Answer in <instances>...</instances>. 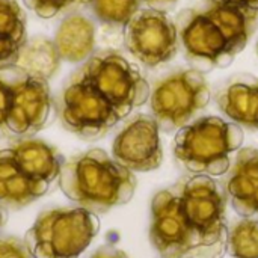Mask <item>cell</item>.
<instances>
[{
  "mask_svg": "<svg viewBox=\"0 0 258 258\" xmlns=\"http://www.w3.org/2000/svg\"><path fill=\"white\" fill-rule=\"evenodd\" d=\"M94 17L109 27H125L139 11L141 0H88Z\"/></svg>",
  "mask_w": 258,
  "mask_h": 258,
  "instance_id": "obj_19",
  "label": "cell"
},
{
  "mask_svg": "<svg viewBox=\"0 0 258 258\" xmlns=\"http://www.w3.org/2000/svg\"><path fill=\"white\" fill-rule=\"evenodd\" d=\"M9 109V89L0 77V128L6 127V116Z\"/></svg>",
  "mask_w": 258,
  "mask_h": 258,
  "instance_id": "obj_25",
  "label": "cell"
},
{
  "mask_svg": "<svg viewBox=\"0 0 258 258\" xmlns=\"http://www.w3.org/2000/svg\"><path fill=\"white\" fill-rule=\"evenodd\" d=\"M227 249L234 258H258V219L243 218L228 228Z\"/></svg>",
  "mask_w": 258,
  "mask_h": 258,
  "instance_id": "obj_18",
  "label": "cell"
},
{
  "mask_svg": "<svg viewBox=\"0 0 258 258\" xmlns=\"http://www.w3.org/2000/svg\"><path fill=\"white\" fill-rule=\"evenodd\" d=\"M98 231L95 213L82 207L53 209L38 216L24 243L33 258H79Z\"/></svg>",
  "mask_w": 258,
  "mask_h": 258,
  "instance_id": "obj_5",
  "label": "cell"
},
{
  "mask_svg": "<svg viewBox=\"0 0 258 258\" xmlns=\"http://www.w3.org/2000/svg\"><path fill=\"white\" fill-rule=\"evenodd\" d=\"M24 5L33 11L41 18H53L68 6L74 3V0H23Z\"/></svg>",
  "mask_w": 258,
  "mask_h": 258,
  "instance_id": "obj_21",
  "label": "cell"
},
{
  "mask_svg": "<svg viewBox=\"0 0 258 258\" xmlns=\"http://www.w3.org/2000/svg\"><path fill=\"white\" fill-rule=\"evenodd\" d=\"M60 60L54 41L45 36H36L27 39L20 47L14 65L32 77L48 82L57 73Z\"/></svg>",
  "mask_w": 258,
  "mask_h": 258,
  "instance_id": "obj_17",
  "label": "cell"
},
{
  "mask_svg": "<svg viewBox=\"0 0 258 258\" xmlns=\"http://www.w3.org/2000/svg\"><path fill=\"white\" fill-rule=\"evenodd\" d=\"M243 130L219 116H204L178 130L174 141L177 160L195 175L218 177L228 172L230 156L240 150Z\"/></svg>",
  "mask_w": 258,
  "mask_h": 258,
  "instance_id": "obj_4",
  "label": "cell"
},
{
  "mask_svg": "<svg viewBox=\"0 0 258 258\" xmlns=\"http://www.w3.org/2000/svg\"><path fill=\"white\" fill-rule=\"evenodd\" d=\"M91 258H128L125 252H122L121 249H116L113 246H103L100 248Z\"/></svg>",
  "mask_w": 258,
  "mask_h": 258,
  "instance_id": "obj_26",
  "label": "cell"
},
{
  "mask_svg": "<svg viewBox=\"0 0 258 258\" xmlns=\"http://www.w3.org/2000/svg\"><path fill=\"white\" fill-rule=\"evenodd\" d=\"M5 222H6V212H5L3 206L0 204V228L5 225Z\"/></svg>",
  "mask_w": 258,
  "mask_h": 258,
  "instance_id": "obj_28",
  "label": "cell"
},
{
  "mask_svg": "<svg viewBox=\"0 0 258 258\" xmlns=\"http://www.w3.org/2000/svg\"><path fill=\"white\" fill-rule=\"evenodd\" d=\"M228 195L209 175L183 177L151 203L150 239L163 258H222Z\"/></svg>",
  "mask_w": 258,
  "mask_h": 258,
  "instance_id": "obj_1",
  "label": "cell"
},
{
  "mask_svg": "<svg viewBox=\"0 0 258 258\" xmlns=\"http://www.w3.org/2000/svg\"><path fill=\"white\" fill-rule=\"evenodd\" d=\"M257 20L248 11L209 3L181 11L175 26L186 57L201 70H212L233 62L255 32Z\"/></svg>",
  "mask_w": 258,
  "mask_h": 258,
  "instance_id": "obj_2",
  "label": "cell"
},
{
  "mask_svg": "<svg viewBox=\"0 0 258 258\" xmlns=\"http://www.w3.org/2000/svg\"><path fill=\"white\" fill-rule=\"evenodd\" d=\"M60 116L70 132L83 138L101 136L121 119L113 106L79 71L63 91Z\"/></svg>",
  "mask_w": 258,
  "mask_h": 258,
  "instance_id": "obj_9",
  "label": "cell"
},
{
  "mask_svg": "<svg viewBox=\"0 0 258 258\" xmlns=\"http://www.w3.org/2000/svg\"><path fill=\"white\" fill-rule=\"evenodd\" d=\"M20 47H21V45H18V44H15V42L0 39V68L14 65Z\"/></svg>",
  "mask_w": 258,
  "mask_h": 258,
  "instance_id": "obj_23",
  "label": "cell"
},
{
  "mask_svg": "<svg viewBox=\"0 0 258 258\" xmlns=\"http://www.w3.org/2000/svg\"><path fill=\"white\" fill-rule=\"evenodd\" d=\"M233 209L242 218H258V150L242 148L225 183Z\"/></svg>",
  "mask_w": 258,
  "mask_h": 258,
  "instance_id": "obj_12",
  "label": "cell"
},
{
  "mask_svg": "<svg viewBox=\"0 0 258 258\" xmlns=\"http://www.w3.org/2000/svg\"><path fill=\"white\" fill-rule=\"evenodd\" d=\"M0 258H33L24 242L17 237L0 239Z\"/></svg>",
  "mask_w": 258,
  "mask_h": 258,
  "instance_id": "obj_22",
  "label": "cell"
},
{
  "mask_svg": "<svg viewBox=\"0 0 258 258\" xmlns=\"http://www.w3.org/2000/svg\"><path fill=\"white\" fill-rule=\"evenodd\" d=\"M79 73L113 106L121 119L150 98V85L141 71L113 50L92 54Z\"/></svg>",
  "mask_w": 258,
  "mask_h": 258,
  "instance_id": "obj_6",
  "label": "cell"
},
{
  "mask_svg": "<svg viewBox=\"0 0 258 258\" xmlns=\"http://www.w3.org/2000/svg\"><path fill=\"white\" fill-rule=\"evenodd\" d=\"M210 101V89L200 70H183L160 80L150 97L153 118L163 132L180 130Z\"/></svg>",
  "mask_w": 258,
  "mask_h": 258,
  "instance_id": "obj_7",
  "label": "cell"
},
{
  "mask_svg": "<svg viewBox=\"0 0 258 258\" xmlns=\"http://www.w3.org/2000/svg\"><path fill=\"white\" fill-rule=\"evenodd\" d=\"M59 186L67 198L97 215L127 204L135 195L136 177L106 151L95 148L62 165Z\"/></svg>",
  "mask_w": 258,
  "mask_h": 258,
  "instance_id": "obj_3",
  "label": "cell"
},
{
  "mask_svg": "<svg viewBox=\"0 0 258 258\" xmlns=\"http://www.w3.org/2000/svg\"><path fill=\"white\" fill-rule=\"evenodd\" d=\"M95 24L83 14L65 17L54 35V45L62 60L79 63L89 59L95 48Z\"/></svg>",
  "mask_w": 258,
  "mask_h": 258,
  "instance_id": "obj_15",
  "label": "cell"
},
{
  "mask_svg": "<svg viewBox=\"0 0 258 258\" xmlns=\"http://www.w3.org/2000/svg\"><path fill=\"white\" fill-rule=\"evenodd\" d=\"M9 151L30 178L51 184L59 177L62 160L59 153L48 144L38 139H24L9 147Z\"/></svg>",
  "mask_w": 258,
  "mask_h": 258,
  "instance_id": "obj_16",
  "label": "cell"
},
{
  "mask_svg": "<svg viewBox=\"0 0 258 258\" xmlns=\"http://www.w3.org/2000/svg\"><path fill=\"white\" fill-rule=\"evenodd\" d=\"M178 0H141V3H145L148 8L151 9H157V11H169L172 6H175Z\"/></svg>",
  "mask_w": 258,
  "mask_h": 258,
  "instance_id": "obj_27",
  "label": "cell"
},
{
  "mask_svg": "<svg viewBox=\"0 0 258 258\" xmlns=\"http://www.w3.org/2000/svg\"><path fill=\"white\" fill-rule=\"evenodd\" d=\"M219 109L237 125L258 130V79L251 74L231 77L218 92Z\"/></svg>",
  "mask_w": 258,
  "mask_h": 258,
  "instance_id": "obj_13",
  "label": "cell"
},
{
  "mask_svg": "<svg viewBox=\"0 0 258 258\" xmlns=\"http://www.w3.org/2000/svg\"><path fill=\"white\" fill-rule=\"evenodd\" d=\"M26 15L17 0H0V39L23 45L27 41Z\"/></svg>",
  "mask_w": 258,
  "mask_h": 258,
  "instance_id": "obj_20",
  "label": "cell"
},
{
  "mask_svg": "<svg viewBox=\"0 0 258 258\" xmlns=\"http://www.w3.org/2000/svg\"><path fill=\"white\" fill-rule=\"evenodd\" d=\"M124 29L127 50L147 67H159L178 51L177 26L163 11L139 9Z\"/></svg>",
  "mask_w": 258,
  "mask_h": 258,
  "instance_id": "obj_10",
  "label": "cell"
},
{
  "mask_svg": "<svg viewBox=\"0 0 258 258\" xmlns=\"http://www.w3.org/2000/svg\"><path fill=\"white\" fill-rule=\"evenodd\" d=\"M0 77L9 89L5 130L20 136H30L44 128L53 106L48 82L32 77L15 65L0 68Z\"/></svg>",
  "mask_w": 258,
  "mask_h": 258,
  "instance_id": "obj_8",
  "label": "cell"
},
{
  "mask_svg": "<svg viewBox=\"0 0 258 258\" xmlns=\"http://www.w3.org/2000/svg\"><path fill=\"white\" fill-rule=\"evenodd\" d=\"M50 184L30 178L14 160L9 148L0 151V204L21 209L42 197Z\"/></svg>",
  "mask_w": 258,
  "mask_h": 258,
  "instance_id": "obj_14",
  "label": "cell"
},
{
  "mask_svg": "<svg viewBox=\"0 0 258 258\" xmlns=\"http://www.w3.org/2000/svg\"><path fill=\"white\" fill-rule=\"evenodd\" d=\"M113 159L133 172H150L163 162L160 128L153 116H135L115 138Z\"/></svg>",
  "mask_w": 258,
  "mask_h": 258,
  "instance_id": "obj_11",
  "label": "cell"
},
{
  "mask_svg": "<svg viewBox=\"0 0 258 258\" xmlns=\"http://www.w3.org/2000/svg\"><path fill=\"white\" fill-rule=\"evenodd\" d=\"M76 2H79V0H74V3H76Z\"/></svg>",
  "mask_w": 258,
  "mask_h": 258,
  "instance_id": "obj_29",
  "label": "cell"
},
{
  "mask_svg": "<svg viewBox=\"0 0 258 258\" xmlns=\"http://www.w3.org/2000/svg\"><path fill=\"white\" fill-rule=\"evenodd\" d=\"M209 3L233 6V8H239L254 15H258V0H209Z\"/></svg>",
  "mask_w": 258,
  "mask_h": 258,
  "instance_id": "obj_24",
  "label": "cell"
}]
</instances>
